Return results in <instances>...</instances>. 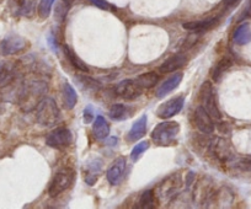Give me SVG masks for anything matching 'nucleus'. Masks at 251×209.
Segmentation results:
<instances>
[{
  "instance_id": "obj_11",
  "label": "nucleus",
  "mask_w": 251,
  "mask_h": 209,
  "mask_svg": "<svg viewBox=\"0 0 251 209\" xmlns=\"http://www.w3.org/2000/svg\"><path fill=\"white\" fill-rule=\"evenodd\" d=\"M126 166H127V162L123 156H120L112 163V165L108 167L107 172H106V176H107L108 182L111 185L116 186L122 181L126 172Z\"/></svg>"
},
{
  "instance_id": "obj_4",
  "label": "nucleus",
  "mask_w": 251,
  "mask_h": 209,
  "mask_svg": "<svg viewBox=\"0 0 251 209\" xmlns=\"http://www.w3.org/2000/svg\"><path fill=\"white\" fill-rule=\"evenodd\" d=\"M74 171L69 167H64V169L59 170L54 177L50 181V187H48V193L50 197H57L60 193L69 188L74 182Z\"/></svg>"
},
{
  "instance_id": "obj_33",
  "label": "nucleus",
  "mask_w": 251,
  "mask_h": 209,
  "mask_svg": "<svg viewBox=\"0 0 251 209\" xmlns=\"http://www.w3.org/2000/svg\"><path fill=\"white\" fill-rule=\"evenodd\" d=\"M91 118H93V109L89 106L88 109H85V111H84V121H85L86 123H89V122H91Z\"/></svg>"
},
{
  "instance_id": "obj_27",
  "label": "nucleus",
  "mask_w": 251,
  "mask_h": 209,
  "mask_svg": "<svg viewBox=\"0 0 251 209\" xmlns=\"http://www.w3.org/2000/svg\"><path fill=\"white\" fill-rule=\"evenodd\" d=\"M139 208H153L155 207V193L153 191H146L138 202Z\"/></svg>"
},
{
  "instance_id": "obj_36",
  "label": "nucleus",
  "mask_w": 251,
  "mask_h": 209,
  "mask_svg": "<svg viewBox=\"0 0 251 209\" xmlns=\"http://www.w3.org/2000/svg\"><path fill=\"white\" fill-rule=\"evenodd\" d=\"M14 1H15V3L18 4V5H19V8H20V6L23 5L24 3H25V0H14Z\"/></svg>"
},
{
  "instance_id": "obj_37",
  "label": "nucleus",
  "mask_w": 251,
  "mask_h": 209,
  "mask_svg": "<svg viewBox=\"0 0 251 209\" xmlns=\"http://www.w3.org/2000/svg\"><path fill=\"white\" fill-rule=\"evenodd\" d=\"M249 162H250V164H251V158H250V159H249Z\"/></svg>"
},
{
  "instance_id": "obj_23",
  "label": "nucleus",
  "mask_w": 251,
  "mask_h": 209,
  "mask_svg": "<svg viewBox=\"0 0 251 209\" xmlns=\"http://www.w3.org/2000/svg\"><path fill=\"white\" fill-rule=\"evenodd\" d=\"M101 167H102V163L100 159H94L93 162L88 164V175L85 177V181L89 185H94L98 180L99 175H100Z\"/></svg>"
},
{
  "instance_id": "obj_3",
  "label": "nucleus",
  "mask_w": 251,
  "mask_h": 209,
  "mask_svg": "<svg viewBox=\"0 0 251 209\" xmlns=\"http://www.w3.org/2000/svg\"><path fill=\"white\" fill-rule=\"evenodd\" d=\"M178 132H180V124L177 122H163L153 129L151 139L159 145H171L176 140Z\"/></svg>"
},
{
  "instance_id": "obj_25",
  "label": "nucleus",
  "mask_w": 251,
  "mask_h": 209,
  "mask_svg": "<svg viewBox=\"0 0 251 209\" xmlns=\"http://www.w3.org/2000/svg\"><path fill=\"white\" fill-rule=\"evenodd\" d=\"M64 52H66L69 62H71L72 66H73L74 68H76L78 70H80V71H84V73H88L89 68L86 67V64L84 63L80 58H78V57L75 56V53H74L73 50H72L68 46H66V47H64Z\"/></svg>"
},
{
  "instance_id": "obj_20",
  "label": "nucleus",
  "mask_w": 251,
  "mask_h": 209,
  "mask_svg": "<svg viewBox=\"0 0 251 209\" xmlns=\"http://www.w3.org/2000/svg\"><path fill=\"white\" fill-rule=\"evenodd\" d=\"M233 40L236 45H246V43L251 42V30L250 26L248 23H243V25L238 26L236 30L234 31Z\"/></svg>"
},
{
  "instance_id": "obj_9",
  "label": "nucleus",
  "mask_w": 251,
  "mask_h": 209,
  "mask_svg": "<svg viewBox=\"0 0 251 209\" xmlns=\"http://www.w3.org/2000/svg\"><path fill=\"white\" fill-rule=\"evenodd\" d=\"M27 46L25 38L20 36H8L0 43V50L4 56H11L24 50Z\"/></svg>"
},
{
  "instance_id": "obj_22",
  "label": "nucleus",
  "mask_w": 251,
  "mask_h": 209,
  "mask_svg": "<svg viewBox=\"0 0 251 209\" xmlns=\"http://www.w3.org/2000/svg\"><path fill=\"white\" fill-rule=\"evenodd\" d=\"M63 100H64V105L68 110L74 109L78 101V95H76L75 90L72 88L71 84L66 83L63 85Z\"/></svg>"
},
{
  "instance_id": "obj_34",
  "label": "nucleus",
  "mask_w": 251,
  "mask_h": 209,
  "mask_svg": "<svg viewBox=\"0 0 251 209\" xmlns=\"http://www.w3.org/2000/svg\"><path fill=\"white\" fill-rule=\"evenodd\" d=\"M238 1L239 0H224L223 3H224V6H226V8H231V6L236 5V4H238Z\"/></svg>"
},
{
  "instance_id": "obj_26",
  "label": "nucleus",
  "mask_w": 251,
  "mask_h": 209,
  "mask_svg": "<svg viewBox=\"0 0 251 209\" xmlns=\"http://www.w3.org/2000/svg\"><path fill=\"white\" fill-rule=\"evenodd\" d=\"M159 80V76L158 74L155 73H146V74H142L141 76L137 78V81L139 83V85L142 86L143 89H151L158 83Z\"/></svg>"
},
{
  "instance_id": "obj_32",
  "label": "nucleus",
  "mask_w": 251,
  "mask_h": 209,
  "mask_svg": "<svg viewBox=\"0 0 251 209\" xmlns=\"http://www.w3.org/2000/svg\"><path fill=\"white\" fill-rule=\"evenodd\" d=\"M248 18H251V0L248 3L246 8L244 9L243 13H241L240 18H239V21H243L244 19H248Z\"/></svg>"
},
{
  "instance_id": "obj_21",
  "label": "nucleus",
  "mask_w": 251,
  "mask_h": 209,
  "mask_svg": "<svg viewBox=\"0 0 251 209\" xmlns=\"http://www.w3.org/2000/svg\"><path fill=\"white\" fill-rule=\"evenodd\" d=\"M212 150L222 160H228L229 158L233 156L230 148H229V144L224 139H217L216 141H213L212 143Z\"/></svg>"
},
{
  "instance_id": "obj_35",
  "label": "nucleus",
  "mask_w": 251,
  "mask_h": 209,
  "mask_svg": "<svg viewBox=\"0 0 251 209\" xmlns=\"http://www.w3.org/2000/svg\"><path fill=\"white\" fill-rule=\"evenodd\" d=\"M76 1H78V0H63V3L66 5V8H71V6L74 5Z\"/></svg>"
},
{
  "instance_id": "obj_29",
  "label": "nucleus",
  "mask_w": 251,
  "mask_h": 209,
  "mask_svg": "<svg viewBox=\"0 0 251 209\" xmlns=\"http://www.w3.org/2000/svg\"><path fill=\"white\" fill-rule=\"evenodd\" d=\"M36 0H25V3L19 8V14L24 16H31L35 11Z\"/></svg>"
},
{
  "instance_id": "obj_19",
  "label": "nucleus",
  "mask_w": 251,
  "mask_h": 209,
  "mask_svg": "<svg viewBox=\"0 0 251 209\" xmlns=\"http://www.w3.org/2000/svg\"><path fill=\"white\" fill-rule=\"evenodd\" d=\"M178 185H180V176H178V175L175 177V181H170V179L166 180L165 182H163V184L159 186V198H169L170 196H173L174 192H175L176 188L178 187Z\"/></svg>"
},
{
  "instance_id": "obj_30",
  "label": "nucleus",
  "mask_w": 251,
  "mask_h": 209,
  "mask_svg": "<svg viewBox=\"0 0 251 209\" xmlns=\"http://www.w3.org/2000/svg\"><path fill=\"white\" fill-rule=\"evenodd\" d=\"M148 148H149V141H147V140L141 141L139 144H137V145L132 149V153H131L132 160H133V162L138 160L139 156H141L142 154H143Z\"/></svg>"
},
{
  "instance_id": "obj_13",
  "label": "nucleus",
  "mask_w": 251,
  "mask_h": 209,
  "mask_svg": "<svg viewBox=\"0 0 251 209\" xmlns=\"http://www.w3.org/2000/svg\"><path fill=\"white\" fill-rule=\"evenodd\" d=\"M187 63V57L185 54H175V56L170 57L169 59H166L163 64L160 66V71L161 73H173L176 71L177 69L182 68L185 64Z\"/></svg>"
},
{
  "instance_id": "obj_12",
  "label": "nucleus",
  "mask_w": 251,
  "mask_h": 209,
  "mask_svg": "<svg viewBox=\"0 0 251 209\" xmlns=\"http://www.w3.org/2000/svg\"><path fill=\"white\" fill-rule=\"evenodd\" d=\"M212 117L209 116L208 112L202 106L197 107L195 111V123L196 127L204 134H212L214 132V123L212 121Z\"/></svg>"
},
{
  "instance_id": "obj_14",
  "label": "nucleus",
  "mask_w": 251,
  "mask_h": 209,
  "mask_svg": "<svg viewBox=\"0 0 251 209\" xmlns=\"http://www.w3.org/2000/svg\"><path fill=\"white\" fill-rule=\"evenodd\" d=\"M181 80H182V73H175L174 75H171L170 78L166 79L163 84L158 88L156 90V96L159 98L164 97L166 96L168 93H170L171 91L175 90L178 85H180Z\"/></svg>"
},
{
  "instance_id": "obj_8",
  "label": "nucleus",
  "mask_w": 251,
  "mask_h": 209,
  "mask_svg": "<svg viewBox=\"0 0 251 209\" xmlns=\"http://www.w3.org/2000/svg\"><path fill=\"white\" fill-rule=\"evenodd\" d=\"M183 105H185V97L183 96H177V97L170 98V100L166 101L165 103H163L159 107L158 111H156V115H158V117H160L163 119L171 118V117L177 115L182 110Z\"/></svg>"
},
{
  "instance_id": "obj_2",
  "label": "nucleus",
  "mask_w": 251,
  "mask_h": 209,
  "mask_svg": "<svg viewBox=\"0 0 251 209\" xmlns=\"http://www.w3.org/2000/svg\"><path fill=\"white\" fill-rule=\"evenodd\" d=\"M60 111L53 98L43 97L36 107V119L43 127H54L60 122Z\"/></svg>"
},
{
  "instance_id": "obj_28",
  "label": "nucleus",
  "mask_w": 251,
  "mask_h": 209,
  "mask_svg": "<svg viewBox=\"0 0 251 209\" xmlns=\"http://www.w3.org/2000/svg\"><path fill=\"white\" fill-rule=\"evenodd\" d=\"M54 1L55 0H40V4H38V15L42 19H47L50 16Z\"/></svg>"
},
{
  "instance_id": "obj_15",
  "label": "nucleus",
  "mask_w": 251,
  "mask_h": 209,
  "mask_svg": "<svg viewBox=\"0 0 251 209\" xmlns=\"http://www.w3.org/2000/svg\"><path fill=\"white\" fill-rule=\"evenodd\" d=\"M217 23H218V18H208L204 19V20L185 23L182 26L185 30L194 31V32H203V31L214 27L217 25Z\"/></svg>"
},
{
  "instance_id": "obj_6",
  "label": "nucleus",
  "mask_w": 251,
  "mask_h": 209,
  "mask_svg": "<svg viewBox=\"0 0 251 209\" xmlns=\"http://www.w3.org/2000/svg\"><path fill=\"white\" fill-rule=\"evenodd\" d=\"M73 141V134L66 127H59V128L54 129L50 132L46 138V143L48 146L54 149H66Z\"/></svg>"
},
{
  "instance_id": "obj_16",
  "label": "nucleus",
  "mask_w": 251,
  "mask_h": 209,
  "mask_svg": "<svg viewBox=\"0 0 251 209\" xmlns=\"http://www.w3.org/2000/svg\"><path fill=\"white\" fill-rule=\"evenodd\" d=\"M147 121H148V117L144 115L141 118L137 119L133 123L132 128L128 132V140L129 141H136L139 140L141 138H143L146 136L147 132Z\"/></svg>"
},
{
  "instance_id": "obj_38",
  "label": "nucleus",
  "mask_w": 251,
  "mask_h": 209,
  "mask_svg": "<svg viewBox=\"0 0 251 209\" xmlns=\"http://www.w3.org/2000/svg\"><path fill=\"white\" fill-rule=\"evenodd\" d=\"M1 1H3V0H0V3H1Z\"/></svg>"
},
{
  "instance_id": "obj_1",
  "label": "nucleus",
  "mask_w": 251,
  "mask_h": 209,
  "mask_svg": "<svg viewBox=\"0 0 251 209\" xmlns=\"http://www.w3.org/2000/svg\"><path fill=\"white\" fill-rule=\"evenodd\" d=\"M47 93V84L41 79H27L23 83L19 93V103L21 109L26 112L36 109L43 95Z\"/></svg>"
},
{
  "instance_id": "obj_10",
  "label": "nucleus",
  "mask_w": 251,
  "mask_h": 209,
  "mask_svg": "<svg viewBox=\"0 0 251 209\" xmlns=\"http://www.w3.org/2000/svg\"><path fill=\"white\" fill-rule=\"evenodd\" d=\"M18 79V68L8 62L0 63V90L10 88Z\"/></svg>"
},
{
  "instance_id": "obj_24",
  "label": "nucleus",
  "mask_w": 251,
  "mask_h": 209,
  "mask_svg": "<svg viewBox=\"0 0 251 209\" xmlns=\"http://www.w3.org/2000/svg\"><path fill=\"white\" fill-rule=\"evenodd\" d=\"M231 61L229 58H222L218 63L214 66V68L212 69V78H213L214 81H219L221 80L222 76L224 75L226 70L231 67Z\"/></svg>"
},
{
  "instance_id": "obj_18",
  "label": "nucleus",
  "mask_w": 251,
  "mask_h": 209,
  "mask_svg": "<svg viewBox=\"0 0 251 209\" xmlns=\"http://www.w3.org/2000/svg\"><path fill=\"white\" fill-rule=\"evenodd\" d=\"M93 134L96 139H105L110 134V126L102 116H98L93 124Z\"/></svg>"
},
{
  "instance_id": "obj_5",
  "label": "nucleus",
  "mask_w": 251,
  "mask_h": 209,
  "mask_svg": "<svg viewBox=\"0 0 251 209\" xmlns=\"http://www.w3.org/2000/svg\"><path fill=\"white\" fill-rule=\"evenodd\" d=\"M200 98H201V106L208 112L209 116L214 119H221V112L217 106L216 96H214L213 88L209 81L202 84L201 90H200Z\"/></svg>"
},
{
  "instance_id": "obj_17",
  "label": "nucleus",
  "mask_w": 251,
  "mask_h": 209,
  "mask_svg": "<svg viewBox=\"0 0 251 209\" xmlns=\"http://www.w3.org/2000/svg\"><path fill=\"white\" fill-rule=\"evenodd\" d=\"M133 114V109L129 106H126V105H122V103H115L112 105L108 111V115H110L111 118L113 121H125V119H128L129 117Z\"/></svg>"
},
{
  "instance_id": "obj_31",
  "label": "nucleus",
  "mask_w": 251,
  "mask_h": 209,
  "mask_svg": "<svg viewBox=\"0 0 251 209\" xmlns=\"http://www.w3.org/2000/svg\"><path fill=\"white\" fill-rule=\"evenodd\" d=\"M89 1L99 9H102V10H112V6L106 0H89Z\"/></svg>"
},
{
  "instance_id": "obj_7",
  "label": "nucleus",
  "mask_w": 251,
  "mask_h": 209,
  "mask_svg": "<svg viewBox=\"0 0 251 209\" xmlns=\"http://www.w3.org/2000/svg\"><path fill=\"white\" fill-rule=\"evenodd\" d=\"M144 89L139 85L137 79H127L116 85V93L125 100H136L142 95Z\"/></svg>"
}]
</instances>
